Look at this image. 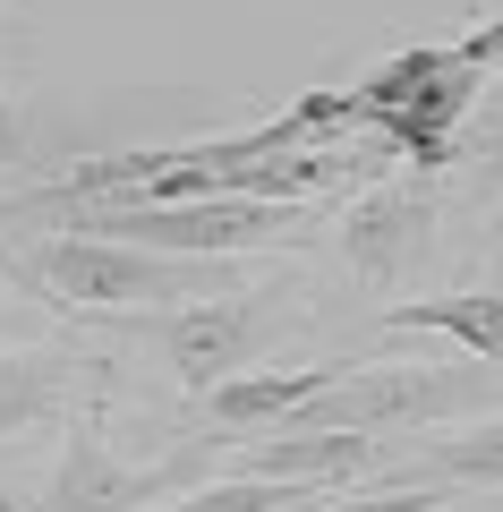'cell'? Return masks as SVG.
<instances>
[{
  "mask_svg": "<svg viewBox=\"0 0 503 512\" xmlns=\"http://www.w3.org/2000/svg\"><path fill=\"white\" fill-rule=\"evenodd\" d=\"M495 69H503V9L486 26H469V35L410 43V52L376 60V69L350 86V103H359V128L393 154V163H410V171L435 180V171L452 163V137H461L469 103L495 86Z\"/></svg>",
  "mask_w": 503,
  "mask_h": 512,
  "instance_id": "cell-1",
  "label": "cell"
},
{
  "mask_svg": "<svg viewBox=\"0 0 503 512\" xmlns=\"http://www.w3.org/2000/svg\"><path fill=\"white\" fill-rule=\"evenodd\" d=\"M503 410L495 367L461 359H350L282 436H376V444H418L427 427H469Z\"/></svg>",
  "mask_w": 503,
  "mask_h": 512,
  "instance_id": "cell-2",
  "label": "cell"
},
{
  "mask_svg": "<svg viewBox=\"0 0 503 512\" xmlns=\"http://www.w3.org/2000/svg\"><path fill=\"white\" fill-rule=\"evenodd\" d=\"M60 231L86 239H128L162 256H265L299 248L324 222V205H256V197H197V205H60Z\"/></svg>",
  "mask_w": 503,
  "mask_h": 512,
  "instance_id": "cell-3",
  "label": "cell"
},
{
  "mask_svg": "<svg viewBox=\"0 0 503 512\" xmlns=\"http://www.w3.org/2000/svg\"><path fill=\"white\" fill-rule=\"evenodd\" d=\"M128 342H145L162 359V376L188 393V410L214 393V384L248 376L273 342L290 333V291L282 282H248L231 299H197V308H162V316H120Z\"/></svg>",
  "mask_w": 503,
  "mask_h": 512,
  "instance_id": "cell-4",
  "label": "cell"
},
{
  "mask_svg": "<svg viewBox=\"0 0 503 512\" xmlns=\"http://www.w3.org/2000/svg\"><path fill=\"white\" fill-rule=\"evenodd\" d=\"M205 478H222V436L162 453V461H120L103 444V402H86L60 419V461L35 487V512H145L180 487H205Z\"/></svg>",
  "mask_w": 503,
  "mask_h": 512,
  "instance_id": "cell-5",
  "label": "cell"
},
{
  "mask_svg": "<svg viewBox=\"0 0 503 512\" xmlns=\"http://www.w3.org/2000/svg\"><path fill=\"white\" fill-rule=\"evenodd\" d=\"M435 222H444V205H435L427 171H384V180H367L359 197H342L333 248H342L350 282H367L376 299H401L418 274H427V256H435Z\"/></svg>",
  "mask_w": 503,
  "mask_h": 512,
  "instance_id": "cell-6",
  "label": "cell"
},
{
  "mask_svg": "<svg viewBox=\"0 0 503 512\" xmlns=\"http://www.w3.org/2000/svg\"><path fill=\"white\" fill-rule=\"evenodd\" d=\"M103 393H111L103 350H77L60 333H35V342L0 350V444L35 436V427H60L69 410L103 402Z\"/></svg>",
  "mask_w": 503,
  "mask_h": 512,
  "instance_id": "cell-7",
  "label": "cell"
},
{
  "mask_svg": "<svg viewBox=\"0 0 503 512\" xmlns=\"http://www.w3.org/2000/svg\"><path fill=\"white\" fill-rule=\"evenodd\" d=\"M333 376H350V359H324V367H248V376H231V384L205 393L197 419H214L231 444H239V436H282V427L299 419Z\"/></svg>",
  "mask_w": 503,
  "mask_h": 512,
  "instance_id": "cell-8",
  "label": "cell"
},
{
  "mask_svg": "<svg viewBox=\"0 0 503 512\" xmlns=\"http://www.w3.org/2000/svg\"><path fill=\"white\" fill-rule=\"evenodd\" d=\"M384 478H393V487H418V478H435V487H461V495H503V410H495V419H469L461 436L393 444Z\"/></svg>",
  "mask_w": 503,
  "mask_h": 512,
  "instance_id": "cell-9",
  "label": "cell"
},
{
  "mask_svg": "<svg viewBox=\"0 0 503 512\" xmlns=\"http://www.w3.org/2000/svg\"><path fill=\"white\" fill-rule=\"evenodd\" d=\"M384 333H444V342H461L478 367H495V376H503V274L478 282V291L393 299V308H384Z\"/></svg>",
  "mask_w": 503,
  "mask_h": 512,
  "instance_id": "cell-10",
  "label": "cell"
},
{
  "mask_svg": "<svg viewBox=\"0 0 503 512\" xmlns=\"http://www.w3.org/2000/svg\"><path fill=\"white\" fill-rule=\"evenodd\" d=\"M324 487H299V478H205V487H180L145 512H316Z\"/></svg>",
  "mask_w": 503,
  "mask_h": 512,
  "instance_id": "cell-11",
  "label": "cell"
},
{
  "mask_svg": "<svg viewBox=\"0 0 503 512\" xmlns=\"http://www.w3.org/2000/svg\"><path fill=\"white\" fill-rule=\"evenodd\" d=\"M69 154V137L52 128V111L35 103L26 86H9L0 77V180H18V171H43Z\"/></svg>",
  "mask_w": 503,
  "mask_h": 512,
  "instance_id": "cell-12",
  "label": "cell"
},
{
  "mask_svg": "<svg viewBox=\"0 0 503 512\" xmlns=\"http://www.w3.org/2000/svg\"><path fill=\"white\" fill-rule=\"evenodd\" d=\"M452 163H461V180L478 188L486 205H503V86H486L478 103H469L461 137H452Z\"/></svg>",
  "mask_w": 503,
  "mask_h": 512,
  "instance_id": "cell-13",
  "label": "cell"
},
{
  "mask_svg": "<svg viewBox=\"0 0 503 512\" xmlns=\"http://www.w3.org/2000/svg\"><path fill=\"white\" fill-rule=\"evenodd\" d=\"M461 504V487H435V478H418V487H393V478H367V487H342L324 495L316 512H452Z\"/></svg>",
  "mask_w": 503,
  "mask_h": 512,
  "instance_id": "cell-14",
  "label": "cell"
},
{
  "mask_svg": "<svg viewBox=\"0 0 503 512\" xmlns=\"http://www.w3.org/2000/svg\"><path fill=\"white\" fill-rule=\"evenodd\" d=\"M9 333H26V291L9 282V265H0V350H18Z\"/></svg>",
  "mask_w": 503,
  "mask_h": 512,
  "instance_id": "cell-15",
  "label": "cell"
},
{
  "mask_svg": "<svg viewBox=\"0 0 503 512\" xmlns=\"http://www.w3.org/2000/svg\"><path fill=\"white\" fill-rule=\"evenodd\" d=\"M0 512H35V495H26V487H18L9 470H0Z\"/></svg>",
  "mask_w": 503,
  "mask_h": 512,
  "instance_id": "cell-16",
  "label": "cell"
}]
</instances>
